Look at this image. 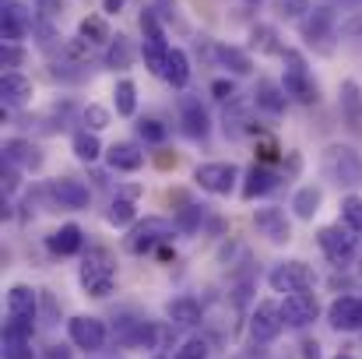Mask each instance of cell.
Wrapping results in <instances>:
<instances>
[{"label": "cell", "mask_w": 362, "mask_h": 359, "mask_svg": "<svg viewBox=\"0 0 362 359\" xmlns=\"http://www.w3.org/2000/svg\"><path fill=\"white\" fill-rule=\"evenodd\" d=\"M274 187H278V173H271L267 166H253V169L246 173L243 198H246V201H253V198H264V194H271Z\"/></svg>", "instance_id": "cell-21"}, {"label": "cell", "mask_w": 362, "mask_h": 359, "mask_svg": "<svg viewBox=\"0 0 362 359\" xmlns=\"http://www.w3.org/2000/svg\"><path fill=\"white\" fill-rule=\"evenodd\" d=\"M113 103H117V113L120 117H134V110H137V89H134V81H120L117 85Z\"/></svg>", "instance_id": "cell-33"}, {"label": "cell", "mask_w": 362, "mask_h": 359, "mask_svg": "<svg viewBox=\"0 0 362 359\" xmlns=\"http://www.w3.org/2000/svg\"><path fill=\"white\" fill-rule=\"evenodd\" d=\"M211 96H215V99H222V103H229V99L236 96V85H233V81H226V78H218V81H211Z\"/></svg>", "instance_id": "cell-43"}, {"label": "cell", "mask_w": 362, "mask_h": 359, "mask_svg": "<svg viewBox=\"0 0 362 359\" xmlns=\"http://www.w3.org/2000/svg\"><path fill=\"white\" fill-rule=\"evenodd\" d=\"M169 237H173V226L165 219H144V222H137L130 229V250L134 253H148L155 243H162Z\"/></svg>", "instance_id": "cell-12"}, {"label": "cell", "mask_w": 362, "mask_h": 359, "mask_svg": "<svg viewBox=\"0 0 362 359\" xmlns=\"http://www.w3.org/2000/svg\"><path fill=\"white\" fill-rule=\"evenodd\" d=\"M4 359H35L32 342H4Z\"/></svg>", "instance_id": "cell-41"}, {"label": "cell", "mask_w": 362, "mask_h": 359, "mask_svg": "<svg viewBox=\"0 0 362 359\" xmlns=\"http://www.w3.org/2000/svg\"><path fill=\"white\" fill-rule=\"evenodd\" d=\"M81 243H85V237H81L78 226H60V229H53V233L46 237L49 253H57V257H71V253H78Z\"/></svg>", "instance_id": "cell-20"}, {"label": "cell", "mask_w": 362, "mask_h": 359, "mask_svg": "<svg viewBox=\"0 0 362 359\" xmlns=\"http://www.w3.org/2000/svg\"><path fill=\"white\" fill-rule=\"evenodd\" d=\"M215 57H218V64H222V67H229L233 74H250V71H253L250 53L240 50V46H215Z\"/></svg>", "instance_id": "cell-28"}, {"label": "cell", "mask_w": 362, "mask_h": 359, "mask_svg": "<svg viewBox=\"0 0 362 359\" xmlns=\"http://www.w3.org/2000/svg\"><path fill=\"white\" fill-rule=\"evenodd\" d=\"M169 42H165V28L155 14V7H144L141 14V53H144V64L151 74H165V60H169Z\"/></svg>", "instance_id": "cell-2"}, {"label": "cell", "mask_w": 362, "mask_h": 359, "mask_svg": "<svg viewBox=\"0 0 362 359\" xmlns=\"http://www.w3.org/2000/svg\"><path fill=\"white\" fill-rule=\"evenodd\" d=\"M32 4L39 7L42 18H57V14H64V0H32Z\"/></svg>", "instance_id": "cell-44"}, {"label": "cell", "mask_w": 362, "mask_h": 359, "mask_svg": "<svg viewBox=\"0 0 362 359\" xmlns=\"http://www.w3.org/2000/svg\"><path fill=\"white\" fill-rule=\"evenodd\" d=\"M81 39L85 42H113V32H110V25L103 21V18H85L81 21Z\"/></svg>", "instance_id": "cell-32"}, {"label": "cell", "mask_w": 362, "mask_h": 359, "mask_svg": "<svg viewBox=\"0 0 362 359\" xmlns=\"http://www.w3.org/2000/svg\"><path fill=\"white\" fill-rule=\"evenodd\" d=\"M320 169L327 180H334L345 190H359L362 187V155L352 144H327L320 155Z\"/></svg>", "instance_id": "cell-1"}, {"label": "cell", "mask_w": 362, "mask_h": 359, "mask_svg": "<svg viewBox=\"0 0 362 359\" xmlns=\"http://www.w3.org/2000/svg\"><path fill=\"white\" fill-rule=\"evenodd\" d=\"M81 120H85V127H88V130H103V127H110V110L92 103V106H85V110H81Z\"/></svg>", "instance_id": "cell-37"}, {"label": "cell", "mask_w": 362, "mask_h": 359, "mask_svg": "<svg viewBox=\"0 0 362 359\" xmlns=\"http://www.w3.org/2000/svg\"><path fill=\"white\" fill-rule=\"evenodd\" d=\"M285 328V314L278 303H257V310L250 314V338L253 342H274Z\"/></svg>", "instance_id": "cell-7"}, {"label": "cell", "mask_w": 362, "mask_h": 359, "mask_svg": "<svg viewBox=\"0 0 362 359\" xmlns=\"http://www.w3.org/2000/svg\"><path fill=\"white\" fill-rule=\"evenodd\" d=\"M281 314H285V324L306 328V324L317 321L320 307H317V296H313V292H288L285 303H281Z\"/></svg>", "instance_id": "cell-10"}, {"label": "cell", "mask_w": 362, "mask_h": 359, "mask_svg": "<svg viewBox=\"0 0 362 359\" xmlns=\"http://www.w3.org/2000/svg\"><path fill=\"white\" fill-rule=\"evenodd\" d=\"M334 28V11L331 7H313L310 18L303 21V39L306 42H324Z\"/></svg>", "instance_id": "cell-19"}, {"label": "cell", "mask_w": 362, "mask_h": 359, "mask_svg": "<svg viewBox=\"0 0 362 359\" xmlns=\"http://www.w3.org/2000/svg\"><path fill=\"white\" fill-rule=\"evenodd\" d=\"M317 239H320V250H324L331 261H345V257L356 250V243H359L352 226H324Z\"/></svg>", "instance_id": "cell-11"}, {"label": "cell", "mask_w": 362, "mask_h": 359, "mask_svg": "<svg viewBox=\"0 0 362 359\" xmlns=\"http://www.w3.org/2000/svg\"><path fill=\"white\" fill-rule=\"evenodd\" d=\"M137 134H141L144 141L158 144V141H165V134H169V130H165V123H162V120H141V123H137Z\"/></svg>", "instance_id": "cell-38"}, {"label": "cell", "mask_w": 362, "mask_h": 359, "mask_svg": "<svg viewBox=\"0 0 362 359\" xmlns=\"http://www.w3.org/2000/svg\"><path fill=\"white\" fill-rule=\"evenodd\" d=\"M25 60V50L18 46V42H4V50H0V64L4 67H18Z\"/></svg>", "instance_id": "cell-42"}, {"label": "cell", "mask_w": 362, "mask_h": 359, "mask_svg": "<svg viewBox=\"0 0 362 359\" xmlns=\"http://www.w3.org/2000/svg\"><path fill=\"white\" fill-rule=\"evenodd\" d=\"M71 144H74V155H78L81 162H95V159L103 155V144H99L95 130H78Z\"/></svg>", "instance_id": "cell-31"}, {"label": "cell", "mask_w": 362, "mask_h": 359, "mask_svg": "<svg viewBox=\"0 0 362 359\" xmlns=\"http://www.w3.org/2000/svg\"><path fill=\"white\" fill-rule=\"evenodd\" d=\"M320 187H299L296 190V198H292V212H296V219H303V222H310L313 215H317V208H320Z\"/></svg>", "instance_id": "cell-27"}, {"label": "cell", "mask_w": 362, "mask_h": 359, "mask_svg": "<svg viewBox=\"0 0 362 359\" xmlns=\"http://www.w3.org/2000/svg\"><path fill=\"white\" fill-rule=\"evenodd\" d=\"M250 39H253V46H257L260 53H281V46L274 42L278 35H274V28H271V25H257Z\"/></svg>", "instance_id": "cell-36"}, {"label": "cell", "mask_w": 362, "mask_h": 359, "mask_svg": "<svg viewBox=\"0 0 362 359\" xmlns=\"http://www.w3.org/2000/svg\"><path fill=\"white\" fill-rule=\"evenodd\" d=\"M49 194L60 201V208H88V187L81 183V180H74V176H60V180H53V187H49Z\"/></svg>", "instance_id": "cell-16"}, {"label": "cell", "mask_w": 362, "mask_h": 359, "mask_svg": "<svg viewBox=\"0 0 362 359\" xmlns=\"http://www.w3.org/2000/svg\"><path fill=\"white\" fill-rule=\"evenodd\" d=\"M130 64H134V46H130V39H127V35H113V42H110V50H106V67L127 71Z\"/></svg>", "instance_id": "cell-30"}, {"label": "cell", "mask_w": 362, "mask_h": 359, "mask_svg": "<svg viewBox=\"0 0 362 359\" xmlns=\"http://www.w3.org/2000/svg\"><path fill=\"white\" fill-rule=\"evenodd\" d=\"M253 226L271 239V243H288V239H292V226H288V219H285L281 208H257Z\"/></svg>", "instance_id": "cell-14"}, {"label": "cell", "mask_w": 362, "mask_h": 359, "mask_svg": "<svg viewBox=\"0 0 362 359\" xmlns=\"http://www.w3.org/2000/svg\"><path fill=\"white\" fill-rule=\"evenodd\" d=\"M4 159H7L11 166H25V169H39V166H42L39 148H35L32 141H25V137H11V141L4 144Z\"/></svg>", "instance_id": "cell-18"}, {"label": "cell", "mask_w": 362, "mask_h": 359, "mask_svg": "<svg viewBox=\"0 0 362 359\" xmlns=\"http://www.w3.org/2000/svg\"><path fill=\"white\" fill-rule=\"evenodd\" d=\"M14 187H18V176H14V169H11V162H7V173H4V190H7V194H14Z\"/></svg>", "instance_id": "cell-47"}, {"label": "cell", "mask_w": 362, "mask_h": 359, "mask_svg": "<svg viewBox=\"0 0 362 359\" xmlns=\"http://www.w3.org/2000/svg\"><path fill=\"white\" fill-rule=\"evenodd\" d=\"M306 359H320V353H317V346H306Z\"/></svg>", "instance_id": "cell-49"}, {"label": "cell", "mask_w": 362, "mask_h": 359, "mask_svg": "<svg viewBox=\"0 0 362 359\" xmlns=\"http://www.w3.org/2000/svg\"><path fill=\"white\" fill-rule=\"evenodd\" d=\"M267 282L274 292H306L313 285V268L303 261H285L267 275Z\"/></svg>", "instance_id": "cell-5"}, {"label": "cell", "mask_w": 362, "mask_h": 359, "mask_svg": "<svg viewBox=\"0 0 362 359\" xmlns=\"http://www.w3.org/2000/svg\"><path fill=\"white\" fill-rule=\"evenodd\" d=\"M32 28H35V21H32V14L21 0H0V35H4V42H21Z\"/></svg>", "instance_id": "cell-6"}, {"label": "cell", "mask_w": 362, "mask_h": 359, "mask_svg": "<svg viewBox=\"0 0 362 359\" xmlns=\"http://www.w3.org/2000/svg\"><path fill=\"white\" fill-rule=\"evenodd\" d=\"M197 222H201V208H197V205H190V208L183 212V219H180V226H183L187 233H194V229H197Z\"/></svg>", "instance_id": "cell-45"}, {"label": "cell", "mask_w": 362, "mask_h": 359, "mask_svg": "<svg viewBox=\"0 0 362 359\" xmlns=\"http://www.w3.org/2000/svg\"><path fill=\"white\" fill-rule=\"evenodd\" d=\"M165 314H169V321L180 324V328H194V324H201V303L190 300V296L173 300V303L165 307Z\"/></svg>", "instance_id": "cell-22"}, {"label": "cell", "mask_w": 362, "mask_h": 359, "mask_svg": "<svg viewBox=\"0 0 362 359\" xmlns=\"http://www.w3.org/2000/svg\"><path fill=\"white\" fill-rule=\"evenodd\" d=\"M42 359H71V349H64V346H49Z\"/></svg>", "instance_id": "cell-46"}, {"label": "cell", "mask_w": 362, "mask_h": 359, "mask_svg": "<svg viewBox=\"0 0 362 359\" xmlns=\"http://www.w3.org/2000/svg\"><path fill=\"white\" fill-rule=\"evenodd\" d=\"M67 335H71V342H74L78 349H85V353H99V349L106 346V324H103L99 317H71Z\"/></svg>", "instance_id": "cell-9"}, {"label": "cell", "mask_w": 362, "mask_h": 359, "mask_svg": "<svg viewBox=\"0 0 362 359\" xmlns=\"http://www.w3.org/2000/svg\"><path fill=\"white\" fill-rule=\"evenodd\" d=\"M250 4H260V0H250Z\"/></svg>", "instance_id": "cell-51"}, {"label": "cell", "mask_w": 362, "mask_h": 359, "mask_svg": "<svg viewBox=\"0 0 362 359\" xmlns=\"http://www.w3.org/2000/svg\"><path fill=\"white\" fill-rule=\"evenodd\" d=\"M327 321H331L334 331H359L362 328V300H356V296L334 300L331 310H327Z\"/></svg>", "instance_id": "cell-13"}, {"label": "cell", "mask_w": 362, "mask_h": 359, "mask_svg": "<svg viewBox=\"0 0 362 359\" xmlns=\"http://www.w3.org/2000/svg\"><path fill=\"white\" fill-rule=\"evenodd\" d=\"M81 285L88 289V296H110L117 285V264L106 250H88V257L81 261Z\"/></svg>", "instance_id": "cell-3"}, {"label": "cell", "mask_w": 362, "mask_h": 359, "mask_svg": "<svg viewBox=\"0 0 362 359\" xmlns=\"http://www.w3.org/2000/svg\"><path fill=\"white\" fill-rule=\"evenodd\" d=\"M7 317H32L35 321V292L28 285H11V292H7Z\"/></svg>", "instance_id": "cell-24"}, {"label": "cell", "mask_w": 362, "mask_h": 359, "mask_svg": "<svg viewBox=\"0 0 362 359\" xmlns=\"http://www.w3.org/2000/svg\"><path fill=\"white\" fill-rule=\"evenodd\" d=\"M341 219H345V226H352L356 233H362V198L359 194H349L341 201Z\"/></svg>", "instance_id": "cell-34"}, {"label": "cell", "mask_w": 362, "mask_h": 359, "mask_svg": "<svg viewBox=\"0 0 362 359\" xmlns=\"http://www.w3.org/2000/svg\"><path fill=\"white\" fill-rule=\"evenodd\" d=\"M106 159H110V166L113 169H123V173H134V169H141V162H144V152H137L134 144H113L110 152H106Z\"/></svg>", "instance_id": "cell-26"}, {"label": "cell", "mask_w": 362, "mask_h": 359, "mask_svg": "<svg viewBox=\"0 0 362 359\" xmlns=\"http://www.w3.org/2000/svg\"><path fill=\"white\" fill-rule=\"evenodd\" d=\"M194 180L208 194H229L236 187V166H229V162H204V166H197Z\"/></svg>", "instance_id": "cell-8"}, {"label": "cell", "mask_w": 362, "mask_h": 359, "mask_svg": "<svg viewBox=\"0 0 362 359\" xmlns=\"http://www.w3.org/2000/svg\"><path fill=\"white\" fill-rule=\"evenodd\" d=\"M253 96H257V106H260V110H267L271 117L285 113V103H288V96H285V89H281V85H274V81H260Z\"/></svg>", "instance_id": "cell-23"}, {"label": "cell", "mask_w": 362, "mask_h": 359, "mask_svg": "<svg viewBox=\"0 0 362 359\" xmlns=\"http://www.w3.org/2000/svg\"><path fill=\"white\" fill-rule=\"evenodd\" d=\"M173 359H208V342H204V338H190V342H183V346L176 349Z\"/></svg>", "instance_id": "cell-39"}, {"label": "cell", "mask_w": 362, "mask_h": 359, "mask_svg": "<svg viewBox=\"0 0 362 359\" xmlns=\"http://www.w3.org/2000/svg\"><path fill=\"white\" fill-rule=\"evenodd\" d=\"M341 110H345L349 127H362V92L356 81H345L341 85Z\"/></svg>", "instance_id": "cell-29"}, {"label": "cell", "mask_w": 362, "mask_h": 359, "mask_svg": "<svg viewBox=\"0 0 362 359\" xmlns=\"http://www.w3.org/2000/svg\"><path fill=\"white\" fill-rule=\"evenodd\" d=\"M173 89H187V81H190V60H187V53L183 50H169V60H165V74H162Z\"/></svg>", "instance_id": "cell-25"}, {"label": "cell", "mask_w": 362, "mask_h": 359, "mask_svg": "<svg viewBox=\"0 0 362 359\" xmlns=\"http://www.w3.org/2000/svg\"><path fill=\"white\" fill-rule=\"evenodd\" d=\"M274 11L281 18H299L303 11H313V7H310V0H274Z\"/></svg>", "instance_id": "cell-40"}, {"label": "cell", "mask_w": 362, "mask_h": 359, "mask_svg": "<svg viewBox=\"0 0 362 359\" xmlns=\"http://www.w3.org/2000/svg\"><path fill=\"white\" fill-rule=\"evenodd\" d=\"M334 359H352V356H334Z\"/></svg>", "instance_id": "cell-50"}, {"label": "cell", "mask_w": 362, "mask_h": 359, "mask_svg": "<svg viewBox=\"0 0 362 359\" xmlns=\"http://www.w3.org/2000/svg\"><path fill=\"white\" fill-rule=\"evenodd\" d=\"M28 99H32V81L25 74H18V71H7L0 78V103L7 110H21Z\"/></svg>", "instance_id": "cell-15"}, {"label": "cell", "mask_w": 362, "mask_h": 359, "mask_svg": "<svg viewBox=\"0 0 362 359\" xmlns=\"http://www.w3.org/2000/svg\"><path fill=\"white\" fill-rule=\"evenodd\" d=\"M123 4H127V0H103V11H106V14H120Z\"/></svg>", "instance_id": "cell-48"}, {"label": "cell", "mask_w": 362, "mask_h": 359, "mask_svg": "<svg viewBox=\"0 0 362 359\" xmlns=\"http://www.w3.org/2000/svg\"><path fill=\"white\" fill-rule=\"evenodd\" d=\"M180 123H183V134L194 137V141L208 137V130H211L208 113H204V106H201L197 99H183V106H180Z\"/></svg>", "instance_id": "cell-17"}, {"label": "cell", "mask_w": 362, "mask_h": 359, "mask_svg": "<svg viewBox=\"0 0 362 359\" xmlns=\"http://www.w3.org/2000/svg\"><path fill=\"white\" fill-rule=\"evenodd\" d=\"M106 219H110V226H130V222H134V201H127V198H117V201L110 205Z\"/></svg>", "instance_id": "cell-35"}, {"label": "cell", "mask_w": 362, "mask_h": 359, "mask_svg": "<svg viewBox=\"0 0 362 359\" xmlns=\"http://www.w3.org/2000/svg\"><path fill=\"white\" fill-rule=\"evenodd\" d=\"M281 89H285L288 99H296L303 106L317 103V85H313V78L306 71V60L299 53H292V50H285V81H281Z\"/></svg>", "instance_id": "cell-4"}]
</instances>
